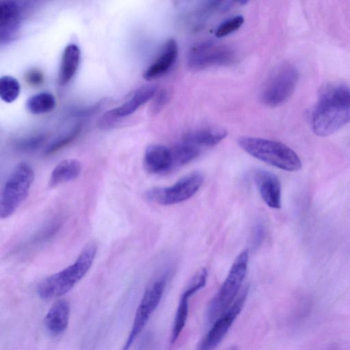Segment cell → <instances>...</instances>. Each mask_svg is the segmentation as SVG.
Returning <instances> with one entry per match:
<instances>
[{
	"mask_svg": "<svg viewBox=\"0 0 350 350\" xmlns=\"http://www.w3.org/2000/svg\"><path fill=\"white\" fill-rule=\"evenodd\" d=\"M350 122V88L342 83L327 85L321 92L311 117L313 132L332 135Z\"/></svg>",
	"mask_w": 350,
	"mask_h": 350,
	"instance_id": "1",
	"label": "cell"
},
{
	"mask_svg": "<svg viewBox=\"0 0 350 350\" xmlns=\"http://www.w3.org/2000/svg\"><path fill=\"white\" fill-rule=\"evenodd\" d=\"M94 241L88 242L75 261L45 279L37 287V293L43 299L61 297L70 291L88 272L97 253Z\"/></svg>",
	"mask_w": 350,
	"mask_h": 350,
	"instance_id": "2",
	"label": "cell"
},
{
	"mask_svg": "<svg viewBox=\"0 0 350 350\" xmlns=\"http://www.w3.org/2000/svg\"><path fill=\"white\" fill-rule=\"evenodd\" d=\"M239 144L253 157L281 170L297 172L301 168V161L297 153L282 142L243 137L239 139Z\"/></svg>",
	"mask_w": 350,
	"mask_h": 350,
	"instance_id": "3",
	"label": "cell"
},
{
	"mask_svg": "<svg viewBox=\"0 0 350 350\" xmlns=\"http://www.w3.org/2000/svg\"><path fill=\"white\" fill-rule=\"evenodd\" d=\"M248 259L249 253L245 250L234 260L225 280L208 306L206 317L209 323L223 314L238 297L247 273Z\"/></svg>",
	"mask_w": 350,
	"mask_h": 350,
	"instance_id": "4",
	"label": "cell"
},
{
	"mask_svg": "<svg viewBox=\"0 0 350 350\" xmlns=\"http://www.w3.org/2000/svg\"><path fill=\"white\" fill-rule=\"evenodd\" d=\"M35 178L32 167L25 163H18L7 178L0 196V217L12 216L27 198Z\"/></svg>",
	"mask_w": 350,
	"mask_h": 350,
	"instance_id": "5",
	"label": "cell"
},
{
	"mask_svg": "<svg viewBox=\"0 0 350 350\" xmlns=\"http://www.w3.org/2000/svg\"><path fill=\"white\" fill-rule=\"evenodd\" d=\"M169 276V271L163 273L146 289L136 310L131 331L122 350H129L146 326L161 300Z\"/></svg>",
	"mask_w": 350,
	"mask_h": 350,
	"instance_id": "6",
	"label": "cell"
},
{
	"mask_svg": "<svg viewBox=\"0 0 350 350\" xmlns=\"http://www.w3.org/2000/svg\"><path fill=\"white\" fill-rule=\"evenodd\" d=\"M204 176L200 172H193L180 178L169 187L151 188L144 193L145 198L151 202L167 206L183 202L191 198L200 188Z\"/></svg>",
	"mask_w": 350,
	"mask_h": 350,
	"instance_id": "7",
	"label": "cell"
},
{
	"mask_svg": "<svg viewBox=\"0 0 350 350\" xmlns=\"http://www.w3.org/2000/svg\"><path fill=\"white\" fill-rule=\"evenodd\" d=\"M299 79L297 68L291 64L279 68L267 81L261 94L264 104L270 107L284 103L294 92Z\"/></svg>",
	"mask_w": 350,
	"mask_h": 350,
	"instance_id": "8",
	"label": "cell"
},
{
	"mask_svg": "<svg viewBox=\"0 0 350 350\" xmlns=\"http://www.w3.org/2000/svg\"><path fill=\"white\" fill-rule=\"evenodd\" d=\"M247 293L248 289L245 288L240 293L232 306L213 323L211 329L198 345L197 350H213L217 347L241 312Z\"/></svg>",
	"mask_w": 350,
	"mask_h": 350,
	"instance_id": "9",
	"label": "cell"
},
{
	"mask_svg": "<svg viewBox=\"0 0 350 350\" xmlns=\"http://www.w3.org/2000/svg\"><path fill=\"white\" fill-rule=\"evenodd\" d=\"M234 51L228 46L205 42L191 49L188 65L195 70L203 69L229 64L234 61Z\"/></svg>",
	"mask_w": 350,
	"mask_h": 350,
	"instance_id": "10",
	"label": "cell"
},
{
	"mask_svg": "<svg viewBox=\"0 0 350 350\" xmlns=\"http://www.w3.org/2000/svg\"><path fill=\"white\" fill-rule=\"evenodd\" d=\"M157 92V87L154 85L140 87L127 101L105 113L98 120V126L103 129L111 127L120 119L136 111L141 106L154 98Z\"/></svg>",
	"mask_w": 350,
	"mask_h": 350,
	"instance_id": "11",
	"label": "cell"
},
{
	"mask_svg": "<svg viewBox=\"0 0 350 350\" xmlns=\"http://www.w3.org/2000/svg\"><path fill=\"white\" fill-rule=\"evenodd\" d=\"M208 271L206 269H200L191 278L182 293L179 299L172 330V343H174L178 339L185 327L188 317L189 299L206 285Z\"/></svg>",
	"mask_w": 350,
	"mask_h": 350,
	"instance_id": "12",
	"label": "cell"
},
{
	"mask_svg": "<svg viewBox=\"0 0 350 350\" xmlns=\"http://www.w3.org/2000/svg\"><path fill=\"white\" fill-rule=\"evenodd\" d=\"M22 18L20 5L14 1L0 2V42L8 44L16 38Z\"/></svg>",
	"mask_w": 350,
	"mask_h": 350,
	"instance_id": "13",
	"label": "cell"
},
{
	"mask_svg": "<svg viewBox=\"0 0 350 350\" xmlns=\"http://www.w3.org/2000/svg\"><path fill=\"white\" fill-rule=\"evenodd\" d=\"M253 180L267 205L272 208H280L281 184L278 177L267 170L255 169Z\"/></svg>",
	"mask_w": 350,
	"mask_h": 350,
	"instance_id": "14",
	"label": "cell"
},
{
	"mask_svg": "<svg viewBox=\"0 0 350 350\" xmlns=\"http://www.w3.org/2000/svg\"><path fill=\"white\" fill-rule=\"evenodd\" d=\"M144 167L152 174H165L174 170L171 148L159 144L148 146L144 155Z\"/></svg>",
	"mask_w": 350,
	"mask_h": 350,
	"instance_id": "15",
	"label": "cell"
},
{
	"mask_svg": "<svg viewBox=\"0 0 350 350\" xmlns=\"http://www.w3.org/2000/svg\"><path fill=\"white\" fill-rule=\"evenodd\" d=\"M178 53L175 40L169 39L155 60L145 70L144 78L148 81L157 79L167 73L175 63Z\"/></svg>",
	"mask_w": 350,
	"mask_h": 350,
	"instance_id": "16",
	"label": "cell"
},
{
	"mask_svg": "<svg viewBox=\"0 0 350 350\" xmlns=\"http://www.w3.org/2000/svg\"><path fill=\"white\" fill-rule=\"evenodd\" d=\"M70 319V305L65 299H59L53 303L44 319V324L47 331L52 335L63 334L68 325Z\"/></svg>",
	"mask_w": 350,
	"mask_h": 350,
	"instance_id": "17",
	"label": "cell"
},
{
	"mask_svg": "<svg viewBox=\"0 0 350 350\" xmlns=\"http://www.w3.org/2000/svg\"><path fill=\"white\" fill-rule=\"evenodd\" d=\"M227 135L226 130L217 127H203L187 133L183 141L200 148L211 147L221 142Z\"/></svg>",
	"mask_w": 350,
	"mask_h": 350,
	"instance_id": "18",
	"label": "cell"
},
{
	"mask_svg": "<svg viewBox=\"0 0 350 350\" xmlns=\"http://www.w3.org/2000/svg\"><path fill=\"white\" fill-rule=\"evenodd\" d=\"M80 57V49L77 44L72 43L65 47L59 70V85H64L72 79L77 70Z\"/></svg>",
	"mask_w": 350,
	"mask_h": 350,
	"instance_id": "19",
	"label": "cell"
},
{
	"mask_svg": "<svg viewBox=\"0 0 350 350\" xmlns=\"http://www.w3.org/2000/svg\"><path fill=\"white\" fill-rule=\"evenodd\" d=\"M81 170V164L77 159H68L62 161L54 167L51 174L49 187H55L76 179L79 176Z\"/></svg>",
	"mask_w": 350,
	"mask_h": 350,
	"instance_id": "20",
	"label": "cell"
},
{
	"mask_svg": "<svg viewBox=\"0 0 350 350\" xmlns=\"http://www.w3.org/2000/svg\"><path fill=\"white\" fill-rule=\"evenodd\" d=\"M174 169L185 165L195 160L202 149L189 143L182 141L171 148Z\"/></svg>",
	"mask_w": 350,
	"mask_h": 350,
	"instance_id": "21",
	"label": "cell"
},
{
	"mask_svg": "<svg viewBox=\"0 0 350 350\" xmlns=\"http://www.w3.org/2000/svg\"><path fill=\"white\" fill-rule=\"evenodd\" d=\"M54 96L47 92H42L29 97L26 103L27 110L33 114H42L50 112L55 106Z\"/></svg>",
	"mask_w": 350,
	"mask_h": 350,
	"instance_id": "22",
	"label": "cell"
},
{
	"mask_svg": "<svg viewBox=\"0 0 350 350\" xmlns=\"http://www.w3.org/2000/svg\"><path fill=\"white\" fill-rule=\"evenodd\" d=\"M18 81L12 76L4 75L0 79V97L5 103L14 102L20 94Z\"/></svg>",
	"mask_w": 350,
	"mask_h": 350,
	"instance_id": "23",
	"label": "cell"
},
{
	"mask_svg": "<svg viewBox=\"0 0 350 350\" xmlns=\"http://www.w3.org/2000/svg\"><path fill=\"white\" fill-rule=\"evenodd\" d=\"M81 128L78 125L66 135L57 139L49 144L44 150L45 155H51L72 143L79 135Z\"/></svg>",
	"mask_w": 350,
	"mask_h": 350,
	"instance_id": "24",
	"label": "cell"
},
{
	"mask_svg": "<svg viewBox=\"0 0 350 350\" xmlns=\"http://www.w3.org/2000/svg\"><path fill=\"white\" fill-rule=\"evenodd\" d=\"M45 139L46 136L44 135H36L16 140L14 146L20 152H32L40 148Z\"/></svg>",
	"mask_w": 350,
	"mask_h": 350,
	"instance_id": "25",
	"label": "cell"
},
{
	"mask_svg": "<svg viewBox=\"0 0 350 350\" xmlns=\"http://www.w3.org/2000/svg\"><path fill=\"white\" fill-rule=\"evenodd\" d=\"M244 18L241 15L231 17L218 26L215 31V36L218 38L226 36L238 30L242 26Z\"/></svg>",
	"mask_w": 350,
	"mask_h": 350,
	"instance_id": "26",
	"label": "cell"
},
{
	"mask_svg": "<svg viewBox=\"0 0 350 350\" xmlns=\"http://www.w3.org/2000/svg\"><path fill=\"white\" fill-rule=\"evenodd\" d=\"M265 234V226L262 221H258L254 226L252 237V244L258 247L262 242Z\"/></svg>",
	"mask_w": 350,
	"mask_h": 350,
	"instance_id": "27",
	"label": "cell"
},
{
	"mask_svg": "<svg viewBox=\"0 0 350 350\" xmlns=\"http://www.w3.org/2000/svg\"><path fill=\"white\" fill-rule=\"evenodd\" d=\"M25 80L29 85L38 86L44 82V75L41 71L31 69L27 72Z\"/></svg>",
	"mask_w": 350,
	"mask_h": 350,
	"instance_id": "28",
	"label": "cell"
},
{
	"mask_svg": "<svg viewBox=\"0 0 350 350\" xmlns=\"http://www.w3.org/2000/svg\"><path fill=\"white\" fill-rule=\"evenodd\" d=\"M155 96V99L153 103L152 110L157 113L159 110H160L163 105L165 104L167 99V94L165 91H161L159 93L157 92Z\"/></svg>",
	"mask_w": 350,
	"mask_h": 350,
	"instance_id": "29",
	"label": "cell"
}]
</instances>
